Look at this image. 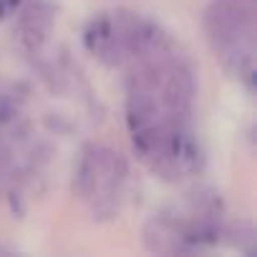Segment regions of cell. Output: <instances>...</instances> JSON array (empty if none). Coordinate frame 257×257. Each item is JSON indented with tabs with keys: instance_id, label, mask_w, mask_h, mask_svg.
I'll return each mask as SVG.
<instances>
[{
	"instance_id": "1",
	"label": "cell",
	"mask_w": 257,
	"mask_h": 257,
	"mask_svg": "<svg viewBox=\"0 0 257 257\" xmlns=\"http://www.w3.org/2000/svg\"><path fill=\"white\" fill-rule=\"evenodd\" d=\"M204 31L224 68L247 88L254 86V11L249 0H217L204 13Z\"/></svg>"
},
{
	"instance_id": "2",
	"label": "cell",
	"mask_w": 257,
	"mask_h": 257,
	"mask_svg": "<svg viewBox=\"0 0 257 257\" xmlns=\"http://www.w3.org/2000/svg\"><path fill=\"white\" fill-rule=\"evenodd\" d=\"M126 182V162L108 147L88 144L76 169V192L81 199L93 202V212L113 214Z\"/></svg>"
},
{
	"instance_id": "3",
	"label": "cell",
	"mask_w": 257,
	"mask_h": 257,
	"mask_svg": "<svg viewBox=\"0 0 257 257\" xmlns=\"http://www.w3.org/2000/svg\"><path fill=\"white\" fill-rule=\"evenodd\" d=\"M154 76H157V91H159L164 116L172 123L187 126L192 106H194V93H197L192 71L179 61L162 58V61H154Z\"/></svg>"
},
{
	"instance_id": "4",
	"label": "cell",
	"mask_w": 257,
	"mask_h": 257,
	"mask_svg": "<svg viewBox=\"0 0 257 257\" xmlns=\"http://www.w3.org/2000/svg\"><path fill=\"white\" fill-rule=\"evenodd\" d=\"M123 18L126 13H103L96 16L86 33H83V43L86 48L103 63L108 66H118L126 61V51H123Z\"/></svg>"
},
{
	"instance_id": "5",
	"label": "cell",
	"mask_w": 257,
	"mask_h": 257,
	"mask_svg": "<svg viewBox=\"0 0 257 257\" xmlns=\"http://www.w3.org/2000/svg\"><path fill=\"white\" fill-rule=\"evenodd\" d=\"M51 28H53V11L46 3L33 0L26 8H21V13H18V41L31 56H38L41 48L48 43Z\"/></svg>"
}]
</instances>
